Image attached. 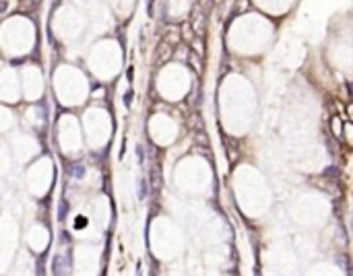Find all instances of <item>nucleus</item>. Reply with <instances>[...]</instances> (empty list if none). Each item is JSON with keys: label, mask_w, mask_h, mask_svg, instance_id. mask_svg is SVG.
Wrapping results in <instances>:
<instances>
[{"label": "nucleus", "mask_w": 353, "mask_h": 276, "mask_svg": "<svg viewBox=\"0 0 353 276\" xmlns=\"http://www.w3.org/2000/svg\"><path fill=\"white\" fill-rule=\"evenodd\" d=\"M157 52H159V56H157V62H165V60L169 58V54H167V52H171V46H169V44H161Z\"/></svg>", "instance_id": "f257e3e1"}, {"label": "nucleus", "mask_w": 353, "mask_h": 276, "mask_svg": "<svg viewBox=\"0 0 353 276\" xmlns=\"http://www.w3.org/2000/svg\"><path fill=\"white\" fill-rule=\"evenodd\" d=\"M192 25H194V29H196V33H198V35H203V33H205L203 15H196V17H194V21H192Z\"/></svg>", "instance_id": "f03ea898"}]
</instances>
